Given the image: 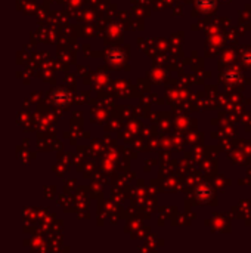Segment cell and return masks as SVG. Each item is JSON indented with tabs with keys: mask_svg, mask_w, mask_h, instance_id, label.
Masks as SVG:
<instances>
[{
	"mask_svg": "<svg viewBox=\"0 0 251 253\" xmlns=\"http://www.w3.org/2000/svg\"><path fill=\"white\" fill-rule=\"evenodd\" d=\"M198 6L201 9L207 10V9H210V7L215 6V0H198Z\"/></svg>",
	"mask_w": 251,
	"mask_h": 253,
	"instance_id": "6da1fadb",
	"label": "cell"
}]
</instances>
